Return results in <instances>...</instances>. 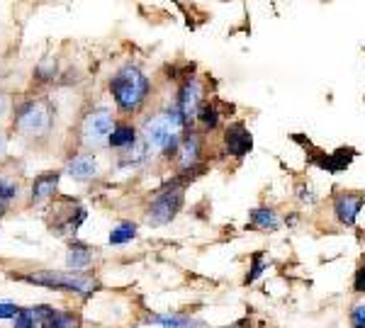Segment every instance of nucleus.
Listing matches in <instances>:
<instances>
[{"label":"nucleus","instance_id":"1","mask_svg":"<svg viewBox=\"0 0 365 328\" xmlns=\"http://www.w3.org/2000/svg\"><path fill=\"white\" fill-rule=\"evenodd\" d=\"M185 131H187V124L182 122L176 105L171 107V110L154 115L141 126V136H144V141L149 144V149L159 151V154L164 156H173L176 151H178L180 139Z\"/></svg>","mask_w":365,"mask_h":328},{"label":"nucleus","instance_id":"2","mask_svg":"<svg viewBox=\"0 0 365 328\" xmlns=\"http://www.w3.org/2000/svg\"><path fill=\"white\" fill-rule=\"evenodd\" d=\"M149 90H151L149 78L134 63L122 66L110 78V92L115 97V105L122 112H139L144 107L146 97H149Z\"/></svg>","mask_w":365,"mask_h":328},{"label":"nucleus","instance_id":"3","mask_svg":"<svg viewBox=\"0 0 365 328\" xmlns=\"http://www.w3.org/2000/svg\"><path fill=\"white\" fill-rule=\"evenodd\" d=\"M185 202V183L176 178L173 183H169L154 199H151L149 209H146V224L149 227H166L171 224Z\"/></svg>","mask_w":365,"mask_h":328},{"label":"nucleus","instance_id":"4","mask_svg":"<svg viewBox=\"0 0 365 328\" xmlns=\"http://www.w3.org/2000/svg\"><path fill=\"white\" fill-rule=\"evenodd\" d=\"M24 280L32 282V285H42L49 290H68L78 292V295L88 297L93 292V280L78 275V272H34V275H24Z\"/></svg>","mask_w":365,"mask_h":328},{"label":"nucleus","instance_id":"5","mask_svg":"<svg viewBox=\"0 0 365 328\" xmlns=\"http://www.w3.org/2000/svg\"><path fill=\"white\" fill-rule=\"evenodd\" d=\"M205 102V88L197 76H187L178 88V97H176V110L180 112L182 122L190 126V122H195L197 110Z\"/></svg>","mask_w":365,"mask_h":328},{"label":"nucleus","instance_id":"6","mask_svg":"<svg viewBox=\"0 0 365 328\" xmlns=\"http://www.w3.org/2000/svg\"><path fill=\"white\" fill-rule=\"evenodd\" d=\"M365 207V192L361 190H341L334 195L332 199V212L341 227H356L358 214Z\"/></svg>","mask_w":365,"mask_h":328},{"label":"nucleus","instance_id":"7","mask_svg":"<svg viewBox=\"0 0 365 328\" xmlns=\"http://www.w3.org/2000/svg\"><path fill=\"white\" fill-rule=\"evenodd\" d=\"M112 129H115V117L107 110H93L91 115L86 117V122H83V136H86V141L93 146L105 144V141L110 139Z\"/></svg>","mask_w":365,"mask_h":328},{"label":"nucleus","instance_id":"8","mask_svg":"<svg viewBox=\"0 0 365 328\" xmlns=\"http://www.w3.org/2000/svg\"><path fill=\"white\" fill-rule=\"evenodd\" d=\"M222 141H224V151L236 161L246 158L254 149V136H251L249 126L244 122H231L224 129V139Z\"/></svg>","mask_w":365,"mask_h":328},{"label":"nucleus","instance_id":"9","mask_svg":"<svg viewBox=\"0 0 365 328\" xmlns=\"http://www.w3.org/2000/svg\"><path fill=\"white\" fill-rule=\"evenodd\" d=\"M17 124L22 126L24 131H29V134H42V131H47L49 124H52V110H49L47 102L34 100L29 102V105H24V110L20 112Z\"/></svg>","mask_w":365,"mask_h":328},{"label":"nucleus","instance_id":"10","mask_svg":"<svg viewBox=\"0 0 365 328\" xmlns=\"http://www.w3.org/2000/svg\"><path fill=\"white\" fill-rule=\"evenodd\" d=\"M178 156V165L182 168H192V165L200 163V156H202V136L197 131H185L180 139V146L176 151Z\"/></svg>","mask_w":365,"mask_h":328},{"label":"nucleus","instance_id":"11","mask_svg":"<svg viewBox=\"0 0 365 328\" xmlns=\"http://www.w3.org/2000/svg\"><path fill=\"white\" fill-rule=\"evenodd\" d=\"M358 156L356 149H339L334 154H317L312 156V161L319 165L322 170H329V173H341L348 165L353 163V158Z\"/></svg>","mask_w":365,"mask_h":328},{"label":"nucleus","instance_id":"12","mask_svg":"<svg viewBox=\"0 0 365 328\" xmlns=\"http://www.w3.org/2000/svg\"><path fill=\"white\" fill-rule=\"evenodd\" d=\"M280 227H283V222H280V214L275 212L273 207H256V209H251L249 229H256V231H278Z\"/></svg>","mask_w":365,"mask_h":328},{"label":"nucleus","instance_id":"13","mask_svg":"<svg viewBox=\"0 0 365 328\" xmlns=\"http://www.w3.org/2000/svg\"><path fill=\"white\" fill-rule=\"evenodd\" d=\"M68 175L73 180H93L98 175V163L93 156H76L68 163Z\"/></svg>","mask_w":365,"mask_h":328},{"label":"nucleus","instance_id":"14","mask_svg":"<svg viewBox=\"0 0 365 328\" xmlns=\"http://www.w3.org/2000/svg\"><path fill=\"white\" fill-rule=\"evenodd\" d=\"M195 122H200V126L205 131H215L217 126H219V122H222V112H219V107H217V102L215 100L202 102L200 110H197Z\"/></svg>","mask_w":365,"mask_h":328},{"label":"nucleus","instance_id":"15","mask_svg":"<svg viewBox=\"0 0 365 328\" xmlns=\"http://www.w3.org/2000/svg\"><path fill=\"white\" fill-rule=\"evenodd\" d=\"M56 185H59V173H44L34 180L32 185V199L39 202V199H47L56 192Z\"/></svg>","mask_w":365,"mask_h":328},{"label":"nucleus","instance_id":"16","mask_svg":"<svg viewBox=\"0 0 365 328\" xmlns=\"http://www.w3.org/2000/svg\"><path fill=\"white\" fill-rule=\"evenodd\" d=\"M139 139L137 136V129L130 124H115V129H112L110 139H107V144L112 146V149H130V146H134V141Z\"/></svg>","mask_w":365,"mask_h":328},{"label":"nucleus","instance_id":"17","mask_svg":"<svg viewBox=\"0 0 365 328\" xmlns=\"http://www.w3.org/2000/svg\"><path fill=\"white\" fill-rule=\"evenodd\" d=\"M134 236H137V224L134 222H122L110 231V243L112 246H122V243L134 241Z\"/></svg>","mask_w":365,"mask_h":328},{"label":"nucleus","instance_id":"18","mask_svg":"<svg viewBox=\"0 0 365 328\" xmlns=\"http://www.w3.org/2000/svg\"><path fill=\"white\" fill-rule=\"evenodd\" d=\"M93 261V253L88 251L86 246H73L71 251H68V268H73V270H83V268H88Z\"/></svg>","mask_w":365,"mask_h":328},{"label":"nucleus","instance_id":"19","mask_svg":"<svg viewBox=\"0 0 365 328\" xmlns=\"http://www.w3.org/2000/svg\"><path fill=\"white\" fill-rule=\"evenodd\" d=\"M265 270H268V263H265L263 253L256 251L254 256H251V268H249V272H246V277H244V285H254V282L258 280Z\"/></svg>","mask_w":365,"mask_h":328},{"label":"nucleus","instance_id":"20","mask_svg":"<svg viewBox=\"0 0 365 328\" xmlns=\"http://www.w3.org/2000/svg\"><path fill=\"white\" fill-rule=\"evenodd\" d=\"M42 328H78V319L76 316H71V314H66V311L54 309V314L44 321Z\"/></svg>","mask_w":365,"mask_h":328},{"label":"nucleus","instance_id":"21","mask_svg":"<svg viewBox=\"0 0 365 328\" xmlns=\"http://www.w3.org/2000/svg\"><path fill=\"white\" fill-rule=\"evenodd\" d=\"M15 328H42L37 321V316L32 314V309H20V314L15 316Z\"/></svg>","mask_w":365,"mask_h":328},{"label":"nucleus","instance_id":"22","mask_svg":"<svg viewBox=\"0 0 365 328\" xmlns=\"http://www.w3.org/2000/svg\"><path fill=\"white\" fill-rule=\"evenodd\" d=\"M151 321L159 326H166V328H185L187 324H190L185 316H154Z\"/></svg>","mask_w":365,"mask_h":328},{"label":"nucleus","instance_id":"23","mask_svg":"<svg viewBox=\"0 0 365 328\" xmlns=\"http://www.w3.org/2000/svg\"><path fill=\"white\" fill-rule=\"evenodd\" d=\"M351 328H365V304L353 306V311H351Z\"/></svg>","mask_w":365,"mask_h":328},{"label":"nucleus","instance_id":"24","mask_svg":"<svg viewBox=\"0 0 365 328\" xmlns=\"http://www.w3.org/2000/svg\"><path fill=\"white\" fill-rule=\"evenodd\" d=\"M17 195V185L15 183H8V180L0 175V197L3 199H10V197H15Z\"/></svg>","mask_w":365,"mask_h":328},{"label":"nucleus","instance_id":"25","mask_svg":"<svg viewBox=\"0 0 365 328\" xmlns=\"http://www.w3.org/2000/svg\"><path fill=\"white\" fill-rule=\"evenodd\" d=\"M20 314V306L8 304V302H0V319H15Z\"/></svg>","mask_w":365,"mask_h":328},{"label":"nucleus","instance_id":"26","mask_svg":"<svg viewBox=\"0 0 365 328\" xmlns=\"http://www.w3.org/2000/svg\"><path fill=\"white\" fill-rule=\"evenodd\" d=\"M353 290H356L358 295H365V265H361L356 270V277H353Z\"/></svg>","mask_w":365,"mask_h":328},{"label":"nucleus","instance_id":"27","mask_svg":"<svg viewBox=\"0 0 365 328\" xmlns=\"http://www.w3.org/2000/svg\"><path fill=\"white\" fill-rule=\"evenodd\" d=\"M0 212H3V197H0Z\"/></svg>","mask_w":365,"mask_h":328}]
</instances>
